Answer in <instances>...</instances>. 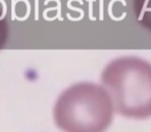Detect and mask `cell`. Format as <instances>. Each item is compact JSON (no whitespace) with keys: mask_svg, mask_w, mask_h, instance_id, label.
Returning a JSON list of instances; mask_svg holds the SVG:
<instances>
[{"mask_svg":"<svg viewBox=\"0 0 151 132\" xmlns=\"http://www.w3.org/2000/svg\"><path fill=\"white\" fill-rule=\"evenodd\" d=\"M101 83L115 112L132 120L151 117V63L137 56H121L106 66Z\"/></svg>","mask_w":151,"mask_h":132,"instance_id":"obj_1","label":"cell"},{"mask_svg":"<svg viewBox=\"0 0 151 132\" xmlns=\"http://www.w3.org/2000/svg\"><path fill=\"white\" fill-rule=\"evenodd\" d=\"M9 36V24L6 17V9L0 1V50L4 48Z\"/></svg>","mask_w":151,"mask_h":132,"instance_id":"obj_4","label":"cell"},{"mask_svg":"<svg viewBox=\"0 0 151 132\" xmlns=\"http://www.w3.org/2000/svg\"><path fill=\"white\" fill-rule=\"evenodd\" d=\"M132 9L137 21L151 31V0H134Z\"/></svg>","mask_w":151,"mask_h":132,"instance_id":"obj_3","label":"cell"},{"mask_svg":"<svg viewBox=\"0 0 151 132\" xmlns=\"http://www.w3.org/2000/svg\"><path fill=\"white\" fill-rule=\"evenodd\" d=\"M114 112L112 99L104 85L79 82L60 94L53 117L63 131L99 132L112 124Z\"/></svg>","mask_w":151,"mask_h":132,"instance_id":"obj_2","label":"cell"}]
</instances>
